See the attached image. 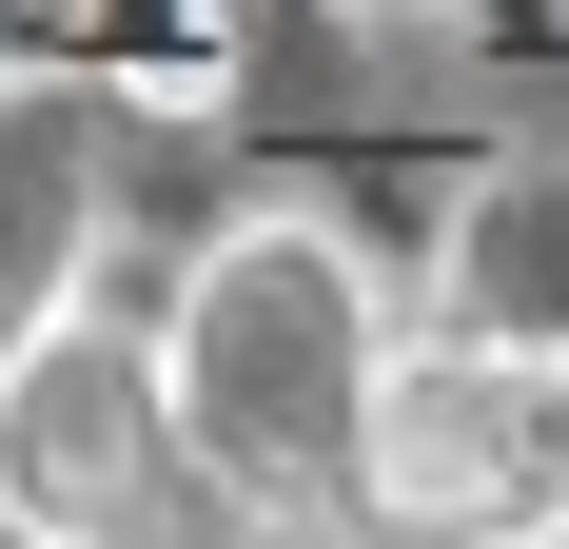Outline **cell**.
<instances>
[{
	"label": "cell",
	"mask_w": 569,
	"mask_h": 549,
	"mask_svg": "<svg viewBox=\"0 0 569 549\" xmlns=\"http://www.w3.org/2000/svg\"><path fill=\"white\" fill-rule=\"evenodd\" d=\"M393 274L373 236L315 217V197H236L158 295V373H177V432H197V491L236 530H335L353 510V451H373V392H393Z\"/></svg>",
	"instance_id": "1"
},
{
	"label": "cell",
	"mask_w": 569,
	"mask_h": 549,
	"mask_svg": "<svg viewBox=\"0 0 569 549\" xmlns=\"http://www.w3.org/2000/svg\"><path fill=\"white\" fill-rule=\"evenodd\" d=\"M0 549H236L177 432L158 315H59L0 373Z\"/></svg>",
	"instance_id": "2"
},
{
	"label": "cell",
	"mask_w": 569,
	"mask_h": 549,
	"mask_svg": "<svg viewBox=\"0 0 569 549\" xmlns=\"http://www.w3.org/2000/svg\"><path fill=\"white\" fill-rule=\"evenodd\" d=\"M335 530L353 549H550L569 530V373L412 333L393 392H373V451H353Z\"/></svg>",
	"instance_id": "3"
},
{
	"label": "cell",
	"mask_w": 569,
	"mask_h": 549,
	"mask_svg": "<svg viewBox=\"0 0 569 549\" xmlns=\"http://www.w3.org/2000/svg\"><path fill=\"white\" fill-rule=\"evenodd\" d=\"M99 217H118V118L0 59V373L59 315H99Z\"/></svg>",
	"instance_id": "4"
},
{
	"label": "cell",
	"mask_w": 569,
	"mask_h": 549,
	"mask_svg": "<svg viewBox=\"0 0 569 549\" xmlns=\"http://www.w3.org/2000/svg\"><path fill=\"white\" fill-rule=\"evenodd\" d=\"M432 333L452 353H511V373H569V138L491 158L432 217Z\"/></svg>",
	"instance_id": "5"
},
{
	"label": "cell",
	"mask_w": 569,
	"mask_h": 549,
	"mask_svg": "<svg viewBox=\"0 0 569 549\" xmlns=\"http://www.w3.org/2000/svg\"><path fill=\"white\" fill-rule=\"evenodd\" d=\"M412 20H550V0H412Z\"/></svg>",
	"instance_id": "6"
},
{
	"label": "cell",
	"mask_w": 569,
	"mask_h": 549,
	"mask_svg": "<svg viewBox=\"0 0 569 549\" xmlns=\"http://www.w3.org/2000/svg\"><path fill=\"white\" fill-rule=\"evenodd\" d=\"M550 549H569V530H550Z\"/></svg>",
	"instance_id": "7"
}]
</instances>
